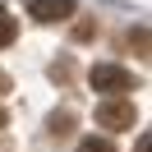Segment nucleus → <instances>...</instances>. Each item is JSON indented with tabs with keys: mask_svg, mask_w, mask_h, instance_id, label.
I'll return each instance as SVG.
<instances>
[{
	"mask_svg": "<svg viewBox=\"0 0 152 152\" xmlns=\"http://www.w3.org/2000/svg\"><path fill=\"white\" fill-rule=\"evenodd\" d=\"M88 83H92V92H106V102H115V97H124V92H134L138 88V78L129 74L124 65H92L88 69Z\"/></svg>",
	"mask_w": 152,
	"mask_h": 152,
	"instance_id": "nucleus-1",
	"label": "nucleus"
},
{
	"mask_svg": "<svg viewBox=\"0 0 152 152\" xmlns=\"http://www.w3.org/2000/svg\"><path fill=\"white\" fill-rule=\"evenodd\" d=\"M134 120H138V111H134V102H124V97L97 106V124H102V129H134Z\"/></svg>",
	"mask_w": 152,
	"mask_h": 152,
	"instance_id": "nucleus-2",
	"label": "nucleus"
},
{
	"mask_svg": "<svg viewBox=\"0 0 152 152\" xmlns=\"http://www.w3.org/2000/svg\"><path fill=\"white\" fill-rule=\"evenodd\" d=\"M28 14L37 23H65V19H74V0H32Z\"/></svg>",
	"mask_w": 152,
	"mask_h": 152,
	"instance_id": "nucleus-3",
	"label": "nucleus"
},
{
	"mask_svg": "<svg viewBox=\"0 0 152 152\" xmlns=\"http://www.w3.org/2000/svg\"><path fill=\"white\" fill-rule=\"evenodd\" d=\"M74 124H78V115L74 111H51V120H46V129H51V138H69V134H74Z\"/></svg>",
	"mask_w": 152,
	"mask_h": 152,
	"instance_id": "nucleus-4",
	"label": "nucleus"
},
{
	"mask_svg": "<svg viewBox=\"0 0 152 152\" xmlns=\"http://www.w3.org/2000/svg\"><path fill=\"white\" fill-rule=\"evenodd\" d=\"M14 37H19V19H14V14H10V10H5V5H0V51L10 46V42H14Z\"/></svg>",
	"mask_w": 152,
	"mask_h": 152,
	"instance_id": "nucleus-5",
	"label": "nucleus"
},
{
	"mask_svg": "<svg viewBox=\"0 0 152 152\" xmlns=\"http://www.w3.org/2000/svg\"><path fill=\"white\" fill-rule=\"evenodd\" d=\"M78 152H115V143H111V138H97V134H92V138H83V143H78Z\"/></svg>",
	"mask_w": 152,
	"mask_h": 152,
	"instance_id": "nucleus-6",
	"label": "nucleus"
},
{
	"mask_svg": "<svg viewBox=\"0 0 152 152\" xmlns=\"http://www.w3.org/2000/svg\"><path fill=\"white\" fill-rule=\"evenodd\" d=\"M124 42L138 46V51H148V28H129V37H124Z\"/></svg>",
	"mask_w": 152,
	"mask_h": 152,
	"instance_id": "nucleus-7",
	"label": "nucleus"
},
{
	"mask_svg": "<svg viewBox=\"0 0 152 152\" xmlns=\"http://www.w3.org/2000/svg\"><path fill=\"white\" fill-rule=\"evenodd\" d=\"M92 32H97L92 23H74V37H78V42H88V37H92Z\"/></svg>",
	"mask_w": 152,
	"mask_h": 152,
	"instance_id": "nucleus-8",
	"label": "nucleus"
},
{
	"mask_svg": "<svg viewBox=\"0 0 152 152\" xmlns=\"http://www.w3.org/2000/svg\"><path fill=\"white\" fill-rule=\"evenodd\" d=\"M134 152H152V143H148V134H143V138H138V148H134Z\"/></svg>",
	"mask_w": 152,
	"mask_h": 152,
	"instance_id": "nucleus-9",
	"label": "nucleus"
},
{
	"mask_svg": "<svg viewBox=\"0 0 152 152\" xmlns=\"http://www.w3.org/2000/svg\"><path fill=\"white\" fill-rule=\"evenodd\" d=\"M5 88H10V74H0V92H5Z\"/></svg>",
	"mask_w": 152,
	"mask_h": 152,
	"instance_id": "nucleus-10",
	"label": "nucleus"
},
{
	"mask_svg": "<svg viewBox=\"0 0 152 152\" xmlns=\"http://www.w3.org/2000/svg\"><path fill=\"white\" fill-rule=\"evenodd\" d=\"M0 129H5V111H0Z\"/></svg>",
	"mask_w": 152,
	"mask_h": 152,
	"instance_id": "nucleus-11",
	"label": "nucleus"
}]
</instances>
